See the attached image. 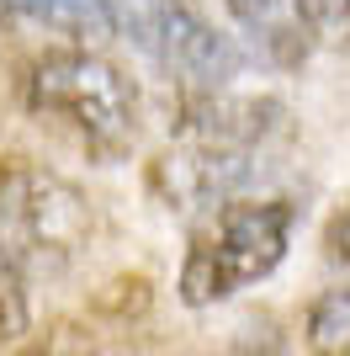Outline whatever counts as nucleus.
<instances>
[{
  "label": "nucleus",
  "instance_id": "obj_1",
  "mask_svg": "<svg viewBox=\"0 0 350 356\" xmlns=\"http://www.w3.org/2000/svg\"><path fill=\"white\" fill-rule=\"evenodd\" d=\"M32 118L53 122L90 154H122L138 138V90L90 48H48L27 80Z\"/></svg>",
  "mask_w": 350,
  "mask_h": 356
},
{
  "label": "nucleus",
  "instance_id": "obj_2",
  "mask_svg": "<svg viewBox=\"0 0 350 356\" xmlns=\"http://www.w3.org/2000/svg\"><path fill=\"white\" fill-rule=\"evenodd\" d=\"M292 245V202H223L212 208V223L191 239L181 266V298L191 309L223 303L239 287L260 282L281 266Z\"/></svg>",
  "mask_w": 350,
  "mask_h": 356
},
{
  "label": "nucleus",
  "instance_id": "obj_3",
  "mask_svg": "<svg viewBox=\"0 0 350 356\" xmlns=\"http://www.w3.org/2000/svg\"><path fill=\"white\" fill-rule=\"evenodd\" d=\"M90 239V202L53 170L6 165L0 170V255L22 277L64 271Z\"/></svg>",
  "mask_w": 350,
  "mask_h": 356
},
{
  "label": "nucleus",
  "instance_id": "obj_4",
  "mask_svg": "<svg viewBox=\"0 0 350 356\" xmlns=\"http://www.w3.org/2000/svg\"><path fill=\"white\" fill-rule=\"evenodd\" d=\"M138 32V43L154 54L170 74H181L186 86L197 90H212V86H228L233 70H239V54L223 43L218 32L207 27L202 16L181 11V6H160V11H144L128 22Z\"/></svg>",
  "mask_w": 350,
  "mask_h": 356
},
{
  "label": "nucleus",
  "instance_id": "obj_5",
  "mask_svg": "<svg viewBox=\"0 0 350 356\" xmlns=\"http://www.w3.org/2000/svg\"><path fill=\"white\" fill-rule=\"evenodd\" d=\"M281 122H287V112L276 102H265V96H228L223 86L197 90L181 106V138L186 144H207V149H249V154H260L265 138L281 134Z\"/></svg>",
  "mask_w": 350,
  "mask_h": 356
},
{
  "label": "nucleus",
  "instance_id": "obj_6",
  "mask_svg": "<svg viewBox=\"0 0 350 356\" xmlns=\"http://www.w3.org/2000/svg\"><path fill=\"white\" fill-rule=\"evenodd\" d=\"M228 11H233V22L244 32H255L271 54H281V59L308 54V38H313V32L303 27L297 0H228Z\"/></svg>",
  "mask_w": 350,
  "mask_h": 356
},
{
  "label": "nucleus",
  "instance_id": "obj_7",
  "mask_svg": "<svg viewBox=\"0 0 350 356\" xmlns=\"http://www.w3.org/2000/svg\"><path fill=\"white\" fill-rule=\"evenodd\" d=\"M308 346L324 356H350V287L324 293L308 309Z\"/></svg>",
  "mask_w": 350,
  "mask_h": 356
},
{
  "label": "nucleus",
  "instance_id": "obj_8",
  "mask_svg": "<svg viewBox=\"0 0 350 356\" xmlns=\"http://www.w3.org/2000/svg\"><path fill=\"white\" fill-rule=\"evenodd\" d=\"M297 11L319 43H350V0H297Z\"/></svg>",
  "mask_w": 350,
  "mask_h": 356
},
{
  "label": "nucleus",
  "instance_id": "obj_9",
  "mask_svg": "<svg viewBox=\"0 0 350 356\" xmlns=\"http://www.w3.org/2000/svg\"><path fill=\"white\" fill-rule=\"evenodd\" d=\"M27 325V303H22V271L0 255V346L16 341Z\"/></svg>",
  "mask_w": 350,
  "mask_h": 356
},
{
  "label": "nucleus",
  "instance_id": "obj_10",
  "mask_svg": "<svg viewBox=\"0 0 350 356\" xmlns=\"http://www.w3.org/2000/svg\"><path fill=\"white\" fill-rule=\"evenodd\" d=\"M329 255H335L340 266H350V213L335 218V229H329Z\"/></svg>",
  "mask_w": 350,
  "mask_h": 356
}]
</instances>
